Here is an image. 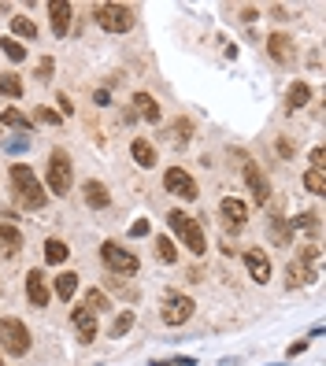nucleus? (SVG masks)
<instances>
[{"instance_id": "nucleus-31", "label": "nucleus", "mask_w": 326, "mask_h": 366, "mask_svg": "<svg viewBox=\"0 0 326 366\" xmlns=\"http://www.w3.org/2000/svg\"><path fill=\"white\" fill-rule=\"evenodd\" d=\"M4 126H12V130H30V118H26L23 112H15V107H8V112H4Z\"/></svg>"}, {"instance_id": "nucleus-13", "label": "nucleus", "mask_w": 326, "mask_h": 366, "mask_svg": "<svg viewBox=\"0 0 326 366\" xmlns=\"http://www.w3.org/2000/svg\"><path fill=\"white\" fill-rule=\"evenodd\" d=\"M26 296H30L34 307H45V304H49V281H45L41 270H30V274H26Z\"/></svg>"}, {"instance_id": "nucleus-8", "label": "nucleus", "mask_w": 326, "mask_h": 366, "mask_svg": "<svg viewBox=\"0 0 326 366\" xmlns=\"http://www.w3.org/2000/svg\"><path fill=\"white\" fill-rule=\"evenodd\" d=\"M244 185H249L256 204H267L271 200V181H267V174L260 170V163H244Z\"/></svg>"}, {"instance_id": "nucleus-24", "label": "nucleus", "mask_w": 326, "mask_h": 366, "mask_svg": "<svg viewBox=\"0 0 326 366\" xmlns=\"http://www.w3.org/2000/svg\"><path fill=\"white\" fill-rule=\"evenodd\" d=\"M267 233L271 237H275V244H282V248H286V244H289V237H293V233H289V222H286V218H271V226H267Z\"/></svg>"}, {"instance_id": "nucleus-34", "label": "nucleus", "mask_w": 326, "mask_h": 366, "mask_svg": "<svg viewBox=\"0 0 326 366\" xmlns=\"http://www.w3.org/2000/svg\"><path fill=\"white\" fill-rule=\"evenodd\" d=\"M134 326V315H130V311H123V315L119 318H115V322H112V337H123L126 333V329H130Z\"/></svg>"}, {"instance_id": "nucleus-15", "label": "nucleus", "mask_w": 326, "mask_h": 366, "mask_svg": "<svg viewBox=\"0 0 326 366\" xmlns=\"http://www.w3.org/2000/svg\"><path fill=\"white\" fill-rule=\"evenodd\" d=\"M71 322H75V329H78L82 341H93V337H97V315H93V311L75 307V311H71Z\"/></svg>"}, {"instance_id": "nucleus-27", "label": "nucleus", "mask_w": 326, "mask_h": 366, "mask_svg": "<svg viewBox=\"0 0 326 366\" xmlns=\"http://www.w3.org/2000/svg\"><path fill=\"white\" fill-rule=\"evenodd\" d=\"M67 255H71V248L63 241H56V237H52V241H45V259H49V263H63Z\"/></svg>"}, {"instance_id": "nucleus-26", "label": "nucleus", "mask_w": 326, "mask_h": 366, "mask_svg": "<svg viewBox=\"0 0 326 366\" xmlns=\"http://www.w3.org/2000/svg\"><path fill=\"white\" fill-rule=\"evenodd\" d=\"M0 96H12V100L23 96V81H19V75H0Z\"/></svg>"}, {"instance_id": "nucleus-10", "label": "nucleus", "mask_w": 326, "mask_h": 366, "mask_svg": "<svg viewBox=\"0 0 326 366\" xmlns=\"http://www.w3.org/2000/svg\"><path fill=\"white\" fill-rule=\"evenodd\" d=\"M193 318V300L189 296H175V300H167V307H163V322L167 326H182Z\"/></svg>"}, {"instance_id": "nucleus-12", "label": "nucleus", "mask_w": 326, "mask_h": 366, "mask_svg": "<svg viewBox=\"0 0 326 366\" xmlns=\"http://www.w3.org/2000/svg\"><path fill=\"white\" fill-rule=\"evenodd\" d=\"M267 52H271V60H278V63H293V56H297L293 38H289V34H271V38H267Z\"/></svg>"}, {"instance_id": "nucleus-21", "label": "nucleus", "mask_w": 326, "mask_h": 366, "mask_svg": "<svg viewBox=\"0 0 326 366\" xmlns=\"http://www.w3.org/2000/svg\"><path fill=\"white\" fill-rule=\"evenodd\" d=\"M52 289H56V296L60 300H71L78 292V274H71V270H63L56 281H52Z\"/></svg>"}, {"instance_id": "nucleus-38", "label": "nucleus", "mask_w": 326, "mask_h": 366, "mask_svg": "<svg viewBox=\"0 0 326 366\" xmlns=\"http://www.w3.org/2000/svg\"><path fill=\"white\" fill-rule=\"evenodd\" d=\"M56 104H60V112H63V115H71V112H75V104H71V100L63 96V93H60V100H56Z\"/></svg>"}, {"instance_id": "nucleus-16", "label": "nucleus", "mask_w": 326, "mask_h": 366, "mask_svg": "<svg viewBox=\"0 0 326 366\" xmlns=\"http://www.w3.org/2000/svg\"><path fill=\"white\" fill-rule=\"evenodd\" d=\"M82 193H86V204L93 207V211H101V207L112 204V196H108V185H104V181H93V178H89L86 185H82Z\"/></svg>"}, {"instance_id": "nucleus-20", "label": "nucleus", "mask_w": 326, "mask_h": 366, "mask_svg": "<svg viewBox=\"0 0 326 366\" xmlns=\"http://www.w3.org/2000/svg\"><path fill=\"white\" fill-rule=\"evenodd\" d=\"M286 278H289V285H312L315 281V270L308 267V263H289V270H286Z\"/></svg>"}, {"instance_id": "nucleus-9", "label": "nucleus", "mask_w": 326, "mask_h": 366, "mask_svg": "<svg viewBox=\"0 0 326 366\" xmlns=\"http://www.w3.org/2000/svg\"><path fill=\"white\" fill-rule=\"evenodd\" d=\"M244 267H249L252 281H260V285H267V281H271V259H267L264 248H249V252H244Z\"/></svg>"}, {"instance_id": "nucleus-14", "label": "nucleus", "mask_w": 326, "mask_h": 366, "mask_svg": "<svg viewBox=\"0 0 326 366\" xmlns=\"http://www.w3.org/2000/svg\"><path fill=\"white\" fill-rule=\"evenodd\" d=\"M23 252V233L15 230V222H0V255L15 259Z\"/></svg>"}, {"instance_id": "nucleus-39", "label": "nucleus", "mask_w": 326, "mask_h": 366, "mask_svg": "<svg viewBox=\"0 0 326 366\" xmlns=\"http://www.w3.org/2000/svg\"><path fill=\"white\" fill-rule=\"evenodd\" d=\"M278 152H282V155H293V141H286V137H282V141H278Z\"/></svg>"}, {"instance_id": "nucleus-2", "label": "nucleus", "mask_w": 326, "mask_h": 366, "mask_svg": "<svg viewBox=\"0 0 326 366\" xmlns=\"http://www.w3.org/2000/svg\"><path fill=\"white\" fill-rule=\"evenodd\" d=\"M167 222H171L175 237L186 244L189 252H193V255H204L208 241H204V230L197 226V218H189V215H182V211H171V215H167Z\"/></svg>"}, {"instance_id": "nucleus-1", "label": "nucleus", "mask_w": 326, "mask_h": 366, "mask_svg": "<svg viewBox=\"0 0 326 366\" xmlns=\"http://www.w3.org/2000/svg\"><path fill=\"white\" fill-rule=\"evenodd\" d=\"M12 185H15V204L26 207V211H41L49 193H45V185L38 181V174H34L26 163H15L12 167Z\"/></svg>"}, {"instance_id": "nucleus-40", "label": "nucleus", "mask_w": 326, "mask_h": 366, "mask_svg": "<svg viewBox=\"0 0 326 366\" xmlns=\"http://www.w3.org/2000/svg\"><path fill=\"white\" fill-rule=\"evenodd\" d=\"M323 159H326V152L315 148V152H312V167H323Z\"/></svg>"}, {"instance_id": "nucleus-23", "label": "nucleus", "mask_w": 326, "mask_h": 366, "mask_svg": "<svg viewBox=\"0 0 326 366\" xmlns=\"http://www.w3.org/2000/svg\"><path fill=\"white\" fill-rule=\"evenodd\" d=\"M308 100H312V89L304 86V81H293V86H289V112H301V107L308 104Z\"/></svg>"}, {"instance_id": "nucleus-3", "label": "nucleus", "mask_w": 326, "mask_h": 366, "mask_svg": "<svg viewBox=\"0 0 326 366\" xmlns=\"http://www.w3.org/2000/svg\"><path fill=\"white\" fill-rule=\"evenodd\" d=\"M71 185H75V167H71V155L63 152V148H56L49 155V189L56 196H63V193H71Z\"/></svg>"}, {"instance_id": "nucleus-35", "label": "nucleus", "mask_w": 326, "mask_h": 366, "mask_svg": "<svg viewBox=\"0 0 326 366\" xmlns=\"http://www.w3.org/2000/svg\"><path fill=\"white\" fill-rule=\"evenodd\" d=\"M34 118H38V122H45V126H60L63 118L52 112V107H38V112H34Z\"/></svg>"}, {"instance_id": "nucleus-4", "label": "nucleus", "mask_w": 326, "mask_h": 366, "mask_svg": "<svg viewBox=\"0 0 326 366\" xmlns=\"http://www.w3.org/2000/svg\"><path fill=\"white\" fill-rule=\"evenodd\" d=\"M0 348L8 355H26L30 352V329L19 318H0Z\"/></svg>"}, {"instance_id": "nucleus-11", "label": "nucleus", "mask_w": 326, "mask_h": 366, "mask_svg": "<svg viewBox=\"0 0 326 366\" xmlns=\"http://www.w3.org/2000/svg\"><path fill=\"white\" fill-rule=\"evenodd\" d=\"M219 211H223V218H226V226H230V230H241V226L249 222V204L238 200V196H226L223 204H219Z\"/></svg>"}, {"instance_id": "nucleus-5", "label": "nucleus", "mask_w": 326, "mask_h": 366, "mask_svg": "<svg viewBox=\"0 0 326 366\" xmlns=\"http://www.w3.org/2000/svg\"><path fill=\"white\" fill-rule=\"evenodd\" d=\"M101 259H104V267L112 270V274H119V278L138 274V255L126 252L123 244H115V241H104V244H101Z\"/></svg>"}, {"instance_id": "nucleus-19", "label": "nucleus", "mask_w": 326, "mask_h": 366, "mask_svg": "<svg viewBox=\"0 0 326 366\" xmlns=\"http://www.w3.org/2000/svg\"><path fill=\"white\" fill-rule=\"evenodd\" d=\"M134 115H141V118H149V122H156L160 118V104L152 100L149 93H138L134 96Z\"/></svg>"}, {"instance_id": "nucleus-25", "label": "nucleus", "mask_w": 326, "mask_h": 366, "mask_svg": "<svg viewBox=\"0 0 326 366\" xmlns=\"http://www.w3.org/2000/svg\"><path fill=\"white\" fill-rule=\"evenodd\" d=\"M12 30H15V38H26V41L38 38V26H34V19H26V15H15V19H12Z\"/></svg>"}, {"instance_id": "nucleus-29", "label": "nucleus", "mask_w": 326, "mask_h": 366, "mask_svg": "<svg viewBox=\"0 0 326 366\" xmlns=\"http://www.w3.org/2000/svg\"><path fill=\"white\" fill-rule=\"evenodd\" d=\"M0 49H4V56L12 60V63H23V60H26V49H23L15 38H4V41H0Z\"/></svg>"}, {"instance_id": "nucleus-36", "label": "nucleus", "mask_w": 326, "mask_h": 366, "mask_svg": "<svg viewBox=\"0 0 326 366\" xmlns=\"http://www.w3.org/2000/svg\"><path fill=\"white\" fill-rule=\"evenodd\" d=\"M38 78H41V81H49V78H52V60H49V56L38 63Z\"/></svg>"}, {"instance_id": "nucleus-7", "label": "nucleus", "mask_w": 326, "mask_h": 366, "mask_svg": "<svg viewBox=\"0 0 326 366\" xmlns=\"http://www.w3.org/2000/svg\"><path fill=\"white\" fill-rule=\"evenodd\" d=\"M163 185H167L171 196H182V200H197V196H201V193H197V181L189 178L182 167H171L167 174H163Z\"/></svg>"}, {"instance_id": "nucleus-22", "label": "nucleus", "mask_w": 326, "mask_h": 366, "mask_svg": "<svg viewBox=\"0 0 326 366\" xmlns=\"http://www.w3.org/2000/svg\"><path fill=\"white\" fill-rule=\"evenodd\" d=\"M304 189L308 193H315V196H323L326 193V167H312L304 174Z\"/></svg>"}, {"instance_id": "nucleus-17", "label": "nucleus", "mask_w": 326, "mask_h": 366, "mask_svg": "<svg viewBox=\"0 0 326 366\" xmlns=\"http://www.w3.org/2000/svg\"><path fill=\"white\" fill-rule=\"evenodd\" d=\"M49 12H52V34L63 38V34L71 30V4H67V0H52Z\"/></svg>"}, {"instance_id": "nucleus-18", "label": "nucleus", "mask_w": 326, "mask_h": 366, "mask_svg": "<svg viewBox=\"0 0 326 366\" xmlns=\"http://www.w3.org/2000/svg\"><path fill=\"white\" fill-rule=\"evenodd\" d=\"M130 155L138 159V167H156V148H152V141H145V137H138V141L130 144Z\"/></svg>"}, {"instance_id": "nucleus-41", "label": "nucleus", "mask_w": 326, "mask_h": 366, "mask_svg": "<svg viewBox=\"0 0 326 366\" xmlns=\"http://www.w3.org/2000/svg\"><path fill=\"white\" fill-rule=\"evenodd\" d=\"M0 366H4V363H0Z\"/></svg>"}, {"instance_id": "nucleus-33", "label": "nucleus", "mask_w": 326, "mask_h": 366, "mask_svg": "<svg viewBox=\"0 0 326 366\" xmlns=\"http://www.w3.org/2000/svg\"><path fill=\"white\" fill-rule=\"evenodd\" d=\"M171 133H175L178 141H189V137H193V122H189V118H175V122H171Z\"/></svg>"}, {"instance_id": "nucleus-30", "label": "nucleus", "mask_w": 326, "mask_h": 366, "mask_svg": "<svg viewBox=\"0 0 326 366\" xmlns=\"http://www.w3.org/2000/svg\"><path fill=\"white\" fill-rule=\"evenodd\" d=\"M82 307L93 311V315H97V311H108V296H104L101 289H89V292H86V304H82Z\"/></svg>"}, {"instance_id": "nucleus-37", "label": "nucleus", "mask_w": 326, "mask_h": 366, "mask_svg": "<svg viewBox=\"0 0 326 366\" xmlns=\"http://www.w3.org/2000/svg\"><path fill=\"white\" fill-rule=\"evenodd\" d=\"M149 233V222H145V218H138V222L130 226V237H145Z\"/></svg>"}, {"instance_id": "nucleus-6", "label": "nucleus", "mask_w": 326, "mask_h": 366, "mask_svg": "<svg viewBox=\"0 0 326 366\" xmlns=\"http://www.w3.org/2000/svg\"><path fill=\"white\" fill-rule=\"evenodd\" d=\"M93 15L101 23V30H108V34H126L134 26V12L126 4H101Z\"/></svg>"}, {"instance_id": "nucleus-32", "label": "nucleus", "mask_w": 326, "mask_h": 366, "mask_svg": "<svg viewBox=\"0 0 326 366\" xmlns=\"http://www.w3.org/2000/svg\"><path fill=\"white\" fill-rule=\"evenodd\" d=\"M293 226H297V230H319V215H315V211H304V215H297L293 218Z\"/></svg>"}, {"instance_id": "nucleus-28", "label": "nucleus", "mask_w": 326, "mask_h": 366, "mask_svg": "<svg viewBox=\"0 0 326 366\" xmlns=\"http://www.w3.org/2000/svg\"><path fill=\"white\" fill-rule=\"evenodd\" d=\"M156 255H160V263H175L178 259L175 241H171V237H156Z\"/></svg>"}]
</instances>
